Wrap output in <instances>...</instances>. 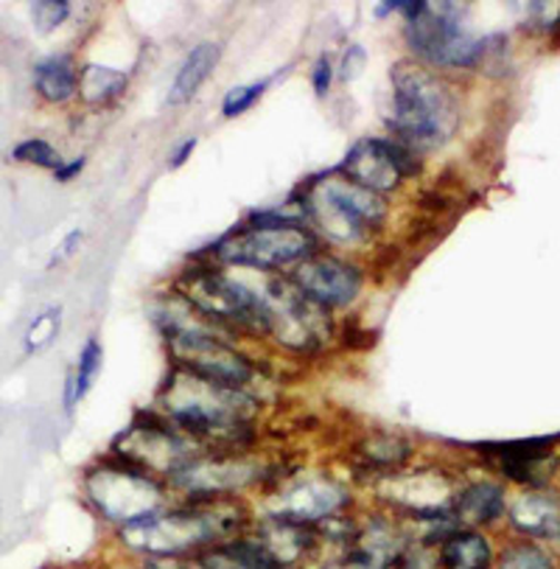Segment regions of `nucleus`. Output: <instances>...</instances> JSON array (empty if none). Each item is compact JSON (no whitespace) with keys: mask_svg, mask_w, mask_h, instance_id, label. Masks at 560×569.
Wrapping results in <instances>:
<instances>
[{"mask_svg":"<svg viewBox=\"0 0 560 569\" xmlns=\"http://www.w3.org/2000/svg\"><path fill=\"white\" fill-rule=\"evenodd\" d=\"M219 59H222V46L219 42H199L188 51V57L182 59L180 71H177L174 84L169 90V104L180 107L186 101H191L197 96V90L208 82V77L213 73V68L219 66Z\"/></svg>","mask_w":560,"mask_h":569,"instance_id":"6ab92c4d","label":"nucleus"},{"mask_svg":"<svg viewBox=\"0 0 560 569\" xmlns=\"http://www.w3.org/2000/svg\"><path fill=\"white\" fill-rule=\"evenodd\" d=\"M129 77L123 71H116V68L104 66H84L79 71V96H82L88 104L104 107L112 104L123 96L127 90Z\"/></svg>","mask_w":560,"mask_h":569,"instance_id":"4be33fe9","label":"nucleus"},{"mask_svg":"<svg viewBox=\"0 0 560 569\" xmlns=\"http://www.w3.org/2000/svg\"><path fill=\"white\" fill-rule=\"evenodd\" d=\"M337 171L357 186L384 197L398 191L403 180L420 174V158L396 138H362L348 149Z\"/></svg>","mask_w":560,"mask_h":569,"instance_id":"9b49d317","label":"nucleus"},{"mask_svg":"<svg viewBox=\"0 0 560 569\" xmlns=\"http://www.w3.org/2000/svg\"><path fill=\"white\" fill-rule=\"evenodd\" d=\"M289 281L300 289L309 300H314L322 309H344L359 298L364 287L362 267L348 259H339L331 252L317 250L292 272H287Z\"/></svg>","mask_w":560,"mask_h":569,"instance_id":"ddd939ff","label":"nucleus"},{"mask_svg":"<svg viewBox=\"0 0 560 569\" xmlns=\"http://www.w3.org/2000/svg\"><path fill=\"white\" fill-rule=\"evenodd\" d=\"M84 163H88V158H84V154H79V158H73V160H68V163L59 166V169L53 171V174H57L59 182H68V180H73V177H77L79 171L84 169Z\"/></svg>","mask_w":560,"mask_h":569,"instance_id":"473e14b6","label":"nucleus"},{"mask_svg":"<svg viewBox=\"0 0 560 569\" xmlns=\"http://www.w3.org/2000/svg\"><path fill=\"white\" fill-rule=\"evenodd\" d=\"M451 513L460 528H484L504 513V488L497 482H471L451 497Z\"/></svg>","mask_w":560,"mask_h":569,"instance_id":"f3484780","label":"nucleus"},{"mask_svg":"<svg viewBox=\"0 0 560 569\" xmlns=\"http://www.w3.org/2000/svg\"><path fill=\"white\" fill-rule=\"evenodd\" d=\"M497 569H554V567L541 547L530 545V541H521V545L508 547V550L499 556Z\"/></svg>","mask_w":560,"mask_h":569,"instance_id":"b1692460","label":"nucleus"},{"mask_svg":"<svg viewBox=\"0 0 560 569\" xmlns=\"http://www.w3.org/2000/svg\"><path fill=\"white\" fill-rule=\"evenodd\" d=\"M320 250V239L306 224L303 208L289 211H252L239 228L230 230L210 250L217 264L244 267V270L278 276L280 270H292L300 261Z\"/></svg>","mask_w":560,"mask_h":569,"instance_id":"20e7f679","label":"nucleus"},{"mask_svg":"<svg viewBox=\"0 0 560 569\" xmlns=\"http://www.w3.org/2000/svg\"><path fill=\"white\" fill-rule=\"evenodd\" d=\"M438 569H493V547L488 536L471 528H457L438 547Z\"/></svg>","mask_w":560,"mask_h":569,"instance_id":"a211bd4d","label":"nucleus"},{"mask_svg":"<svg viewBox=\"0 0 560 569\" xmlns=\"http://www.w3.org/2000/svg\"><path fill=\"white\" fill-rule=\"evenodd\" d=\"M31 14H34L37 29L53 31L57 26H62L64 20H68L70 3H68V0H40V3H34Z\"/></svg>","mask_w":560,"mask_h":569,"instance_id":"cd10ccee","label":"nucleus"},{"mask_svg":"<svg viewBox=\"0 0 560 569\" xmlns=\"http://www.w3.org/2000/svg\"><path fill=\"white\" fill-rule=\"evenodd\" d=\"M182 569H241V567L222 550V545H219L186 558V561H182Z\"/></svg>","mask_w":560,"mask_h":569,"instance_id":"c85d7f7f","label":"nucleus"},{"mask_svg":"<svg viewBox=\"0 0 560 569\" xmlns=\"http://www.w3.org/2000/svg\"><path fill=\"white\" fill-rule=\"evenodd\" d=\"M34 88L46 101L62 104L79 93V68L77 62L64 53L48 57L37 62L34 68Z\"/></svg>","mask_w":560,"mask_h":569,"instance_id":"aec40b11","label":"nucleus"},{"mask_svg":"<svg viewBox=\"0 0 560 569\" xmlns=\"http://www.w3.org/2000/svg\"><path fill=\"white\" fill-rule=\"evenodd\" d=\"M269 82H272V79H261V82H250V84H239V88H230L228 93H224V101H222V116L224 118L244 116V112L250 110L258 99H261L263 90L269 88Z\"/></svg>","mask_w":560,"mask_h":569,"instance_id":"a878e982","label":"nucleus"},{"mask_svg":"<svg viewBox=\"0 0 560 569\" xmlns=\"http://www.w3.org/2000/svg\"><path fill=\"white\" fill-rule=\"evenodd\" d=\"M59 315H62L59 309H48V311H42L40 318H34V323H31L29 331H26V351L29 353L40 351V348H46L48 342L57 337Z\"/></svg>","mask_w":560,"mask_h":569,"instance_id":"bb28decb","label":"nucleus"},{"mask_svg":"<svg viewBox=\"0 0 560 569\" xmlns=\"http://www.w3.org/2000/svg\"><path fill=\"white\" fill-rule=\"evenodd\" d=\"M350 505V491L326 475L298 477L287 488H280L272 499V511L269 517L283 519V522L306 525L317 528L326 519L339 517Z\"/></svg>","mask_w":560,"mask_h":569,"instance_id":"4468645a","label":"nucleus"},{"mask_svg":"<svg viewBox=\"0 0 560 569\" xmlns=\"http://www.w3.org/2000/svg\"><path fill=\"white\" fill-rule=\"evenodd\" d=\"M263 466L256 460L236 452H204L182 466L169 480L171 488L186 493V499H228L239 493L241 488L261 480Z\"/></svg>","mask_w":560,"mask_h":569,"instance_id":"f8f14e48","label":"nucleus"},{"mask_svg":"<svg viewBox=\"0 0 560 569\" xmlns=\"http://www.w3.org/2000/svg\"><path fill=\"white\" fill-rule=\"evenodd\" d=\"M407 42L414 62L432 71H468L488 53V40L473 34L457 3H427L414 20H407Z\"/></svg>","mask_w":560,"mask_h":569,"instance_id":"6e6552de","label":"nucleus"},{"mask_svg":"<svg viewBox=\"0 0 560 569\" xmlns=\"http://www.w3.org/2000/svg\"><path fill=\"white\" fill-rule=\"evenodd\" d=\"M258 401L247 390L171 368L158 393V412L210 452H236L252 438Z\"/></svg>","mask_w":560,"mask_h":569,"instance_id":"f257e3e1","label":"nucleus"},{"mask_svg":"<svg viewBox=\"0 0 560 569\" xmlns=\"http://www.w3.org/2000/svg\"><path fill=\"white\" fill-rule=\"evenodd\" d=\"M331 84H333V62L328 53H322V57H317L314 68H311V88H314V93L320 96V99H326V96L331 93Z\"/></svg>","mask_w":560,"mask_h":569,"instance_id":"c756f323","label":"nucleus"},{"mask_svg":"<svg viewBox=\"0 0 560 569\" xmlns=\"http://www.w3.org/2000/svg\"><path fill=\"white\" fill-rule=\"evenodd\" d=\"M499 463L502 471L516 482H530V486H541L547 477H552L554 458H549V440H519V443H497Z\"/></svg>","mask_w":560,"mask_h":569,"instance_id":"dca6fc26","label":"nucleus"},{"mask_svg":"<svg viewBox=\"0 0 560 569\" xmlns=\"http://www.w3.org/2000/svg\"><path fill=\"white\" fill-rule=\"evenodd\" d=\"M197 315L224 331L258 335L261 300L258 289L213 264H199L177 278V292Z\"/></svg>","mask_w":560,"mask_h":569,"instance_id":"1a4fd4ad","label":"nucleus"},{"mask_svg":"<svg viewBox=\"0 0 560 569\" xmlns=\"http://www.w3.org/2000/svg\"><path fill=\"white\" fill-rule=\"evenodd\" d=\"M197 143H199V138H186V141L180 143V147L174 149V154H171V169H180V166H186V160L191 158L193 154V149H197Z\"/></svg>","mask_w":560,"mask_h":569,"instance_id":"72a5a7b5","label":"nucleus"},{"mask_svg":"<svg viewBox=\"0 0 560 569\" xmlns=\"http://www.w3.org/2000/svg\"><path fill=\"white\" fill-rule=\"evenodd\" d=\"M298 202L311 233L342 247L368 241L376 230L384 228L387 213H390L384 197L357 186L337 169L309 182L300 191Z\"/></svg>","mask_w":560,"mask_h":569,"instance_id":"39448f33","label":"nucleus"},{"mask_svg":"<svg viewBox=\"0 0 560 569\" xmlns=\"http://www.w3.org/2000/svg\"><path fill=\"white\" fill-rule=\"evenodd\" d=\"M256 289L261 300L258 337H267L294 353L320 351L333 337L328 309L306 298L287 276H267Z\"/></svg>","mask_w":560,"mask_h":569,"instance_id":"423d86ee","label":"nucleus"},{"mask_svg":"<svg viewBox=\"0 0 560 569\" xmlns=\"http://www.w3.org/2000/svg\"><path fill=\"white\" fill-rule=\"evenodd\" d=\"M247 525L250 519L241 511V505H236V497L199 499V502L186 499L177 508H163L143 522L121 528L118 536L138 556L177 561L239 539L244 536Z\"/></svg>","mask_w":560,"mask_h":569,"instance_id":"f03ea898","label":"nucleus"},{"mask_svg":"<svg viewBox=\"0 0 560 569\" xmlns=\"http://www.w3.org/2000/svg\"><path fill=\"white\" fill-rule=\"evenodd\" d=\"M101 362H104V348H101L99 337H90L84 342L82 353H79V362H77V373H73V385H77V401H82L84 396L90 393L93 388L96 376H99Z\"/></svg>","mask_w":560,"mask_h":569,"instance_id":"5701e85b","label":"nucleus"},{"mask_svg":"<svg viewBox=\"0 0 560 569\" xmlns=\"http://www.w3.org/2000/svg\"><path fill=\"white\" fill-rule=\"evenodd\" d=\"M12 158L18 160V163H34L40 166V169H51V171H57L59 166L64 163V160L59 158L57 149H53L48 141H42V138H29V141L18 143Z\"/></svg>","mask_w":560,"mask_h":569,"instance_id":"393cba45","label":"nucleus"},{"mask_svg":"<svg viewBox=\"0 0 560 569\" xmlns=\"http://www.w3.org/2000/svg\"><path fill=\"white\" fill-rule=\"evenodd\" d=\"M510 525L527 539H560V497L549 491H524L510 505Z\"/></svg>","mask_w":560,"mask_h":569,"instance_id":"2eb2a0df","label":"nucleus"},{"mask_svg":"<svg viewBox=\"0 0 560 569\" xmlns=\"http://www.w3.org/2000/svg\"><path fill=\"white\" fill-rule=\"evenodd\" d=\"M82 239H84L82 230H70V233L64 236L62 244H59V250L53 252V259L48 261V267L59 264V261H64V259H70V256H73V252H77V247L82 244Z\"/></svg>","mask_w":560,"mask_h":569,"instance_id":"7c9ffc66","label":"nucleus"},{"mask_svg":"<svg viewBox=\"0 0 560 569\" xmlns=\"http://www.w3.org/2000/svg\"><path fill=\"white\" fill-rule=\"evenodd\" d=\"M364 62V51L359 46H350L348 53H344V62H342V77L344 79H353L359 73Z\"/></svg>","mask_w":560,"mask_h":569,"instance_id":"2f4dec72","label":"nucleus"},{"mask_svg":"<svg viewBox=\"0 0 560 569\" xmlns=\"http://www.w3.org/2000/svg\"><path fill=\"white\" fill-rule=\"evenodd\" d=\"M90 505L118 530L160 513L166 505V486L138 466L116 458L99 463L84 477Z\"/></svg>","mask_w":560,"mask_h":569,"instance_id":"0eeeda50","label":"nucleus"},{"mask_svg":"<svg viewBox=\"0 0 560 569\" xmlns=\"http://www.w3.org/2000/svg\"><path fill=\"white\" fill-rule=\"evenodd\" d=\"M392 118L396 141L427 154L443 149L460 130V104L451 84L432 68L403 59L392 68Z\"/></svg>","mask_w":560,"mask_h":569,"instance_id":"7ed1b4c3","label":"nucleus"},{"mask_svg":"<svg viewBox=\"0 0 560 569\" xmlns=\"http://www.w3.org/2000/svg\"><path fill=\"white\" fill-rule=\"evenodd\" d=\"M359 458L364 460V466L381 471V477L396 475L412 458V443L407 438H401V435H370V438H364L362 447H359Z\"/></svg>","mask_w":560,"mask_h":569,"instance_id":"412c9836","label":"nucleus"},{"mask_svg":"<svg viewBox=\"0 0 560 569\" xmlns=\"http://www.w3.org/2000/svg\"><path fill=\"white\" fill-rule=\"evenodd\" d=\"M204 452H210V449H204L202 443L182 435L158 410L140 416L132 427L123 429L116 438V447H112L116 458L138 466V469L158 477V480L160 477L171 480L182 466H188L193 458H199Z\"/></svg>","mask_w":560,"mask_h":569,"instance_id":"9d476101","label":"nucleus"}]
</instances>
